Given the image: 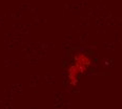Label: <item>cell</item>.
<instances>
[{
    "label": "cell",
    "instance_id": "cell-1",
    "mask_svg": "<svg viewBox=\"0 0 122 109\" xmlns=\"http://www.w3.org/2000/svg\"><path fill=\"white\" fill-rule=\"evenodd\" d=\"M74 63L76 65H78L80 67V69L82 70V72L84 73L87 70V68L92 65L93 61H92V58L90 56H87L84 52H76L75 56H74Z\"/></svg>",
    "mask_w": 122,
    "mask_h": 109
},
{
    "label": "cell",
    "instance_id": "cell-2",
    "mask_svg": "<svg viewBox=\"0 0 122 109\" xmlns=\"http://www.w3.org/2000/svg\"><path fill=\"white\" fill-rule=\"evenodd\" d=\"M82 70L80 69V67L78 65H76L75 63L71 64L67 67V78L68 82L72 86H77L78 84V78L80 75H82Z\"/></svg>",
    "mask_w": 122,
    "mask_h": 109
}]
</instances>
